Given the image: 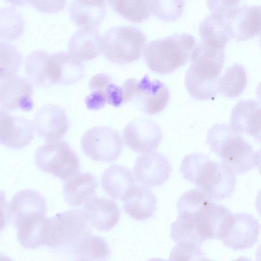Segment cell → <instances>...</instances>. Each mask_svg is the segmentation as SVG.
Masks as SVG:
<instances>
[{
	"label": "cell",
	"instance_id": "cell-1",
	"mask_svg": "<svg viewBox=\"0 0 261 261\" xmlns=\"http://www.w3.org/2000/svg\"><path fill=\"white\" fill-rule=\"evenodd\" d=\"M25 70L31 81L40 87L73 84L85 74L82 62L68 51L50 54L42 49L34 50L26 57Z\"/></svg>",
	"mask_w": 261,
	"mask_h": 261
},
{
	"label": "cell",
	"instance_id": "cell-2",
	"mask_svg": "<svg viewBox=\"0 0 261 261\" xmlns=\"http://www.w3.org/2000/svg\"><path fill=\"white\" fill-rule=\"evenodd\" d=\"M180 172L185 179L205 192L213 200L229 197L235 190V174L222 162L211 160L201 153L186 155Z\"/></svg>",
	"mask_w": 261,
	"mask_h": 261
},
{
	"label": "cell",
	"instance_id": "cell-3",
	"mask_svg": "<svg viewBox=\"0 0 261 261\" xmlns=\"http://www.w3.org/2000/svg\"><path fill=\"white\" fill-rule=\"evenodd\" d=\"M191 64L185 77V84L193 98L206 100L219 92V83L225 61L224 50L200 42L191 57Z\"/></svg>",
	"mask_w": 261,
	"mask_h": 261
},
{
	"label": "cell",
	"instance_id": "cell-4",
	"mask_svg": "<svg viewBox=\"0 0 261 261\" xmlns=\"http://www.w3.org/2000/svg\"><path fill=\"white\" fill-rule=\"evenodd\" d=\"M206 143L235 174L244 173L256 166L257 151L229 125H214L207 132Z\"/></svg>",
	"mask_w": 261,
	"mask_h": 261
},
{
	"label": "cell",
	"instance_id": "cell-5",
	"mask_svg": "<svg viewBox=\"0 0 261 261\" xmlns=\"http://www.w3.org/2000/svg\"><path fill=\"white\" fill-rule=\"evenodd\" d=\"M196 45L194 37L187 33L174 34L149 42L143 49L149 69L161 74H168L191 59Z\"/></svg>",
	"mask_w": 261,
	"mask_h": 261
},
{
	"label": "cell",
	"instance_id": "cell-6",
	"mask_svg": "<svg viewBox=\"0 0 261 261\" xmlns=\"http://www.w3.org/2000/svg\"><path fill=\"white\" fill-rule=\"evenodd\" d=\"M83 210H70L46 218L43 232V245L67 253L81 238L92 230Z\"/></svg>",
	"mask_w": 261,
	"mask_h": 261
},
{
	"label": "cell",
	"instance_id": "cell-7",
	"mask_svg": "<svg viewBox=\"0 0 261 261\" xmlns=\"http://www.w3.org/2000/svg\"><path fill=\"white\" fill-rule=\"evenodd\" d=\"M146 42V37L133 26L113 27L101 37V53L110 62L124 65L137 60Z\"/></svg>",
	"mask_w": 261,
	"mask_h": 261
},
{
	"label": "cell",
	"instance_id": "cell-8",
	"mask_svg": "<svg viewBox=\"0 0 261 261\" xmlns=\"http://www.w3.org/2000/svg\"><path fill=\"white\" fill-rule=\"evenodd\" d=\"M34 162L38 169L66 181L80 171L78 156L65 141L47 142L36 151Z\"/></svg>",
	"mask_w": 261,
	"mask_h": 261
},
{
	"label": "cell",
	"instance_id": "cell-9",
	"mask_svg": "<svg viewBox=\"0 0 261 261\" xmlns=\"http://www.w3.org/2000/svg\"><path fill=\"white\" fill-rule=\"evenodd\" d=\"M124 103L134 101L144 113L150 115L162 111L170 97L168 88L158 80H151L147 75L139 81L130 78L122 86Z\"/></svg>",
	"mask_w": 261,
	"mask_h": 261
},
{
	"label": "cell",
	"instance_id": "cell-10",
	"mask_svg": "<svg viewBox=\"0 0 261 261\" xmlns=\"http://www.w3.org/2000/svg\"><path fill=\"white\" fill-rule=\"evenodd\" d=\"M81 147L85 154L91 160L110 162L120 156L123 142L117 130L107 126H96L84 134Z\"/></svg>",
	"mask_w": 261,
	"mask_h": 261
},
{
	"label": "cell",
	"instance_id": "cell-11",
	"mask_svg": "<svg viewBox=\"0 0 261 261\" xmlns=\"http://www.w3.org/2000/svg\"><path fill=\"white\" fill-rule=\"evenodd\" d=\"M261 225L253 215L245 213H230L226 217L220 240L227 247L243 250L257 242Z\"/></svg>",
	"mask_w": 261,
	"mask_h": 261
},
{
	"label": "cell",
	"instance_id": "cell-12",
	"mask_svg": "<svg viewBox=\"0 0 261 261\" xmlns=\"http://www.w3.org/2000/svg\"><path fill=\"white\" fill-rule=\"evenodd\" d=\"M123 138L126 145L133 150L145 153L156 150L162 140V133L154 121L138 118L126 125Z\"/></svg>",
	"mask_w": 261,
	"mask_h": 261
},
{
	"label": "cell",
	"instance_id": "cell-13",
	"mask_svg": "<svg viewBox=\"0 0 261 261\" xmlns=\"http://www.w3.org/2000/svg\"><path fill=\"white\" fill-rule=\"evenodd\" d=\"M171 172L168 159L162 153L154 151L139 155L133 168L135 179L148 187L163 185L169 179Z\"/></svg>",
	"mask_w": 261,
	"mask_h": 261
},
{
	"label": "cell",
	"instance_id": "cell-14",
	"mask_svg": "<svg viewBox=\"0 0 261 261\" xmlns=\"http://www.w3.org/2000/svg\"><path fill=\"white\" fill-rule=\"evenodd\" d=\"M33 123L38 135L46 142L60 140L69 128L65 111L53 104L41 107L36 112Z\"/></svg>",
	"mask_w": 261,
	"mask_h": 261
},
{
	"label": "cell",
	"instance_id": "cell-15",
	"mask_svg": "<svg viewBox=\"0 0 261 261\" xmlns=\"http://www.w3.org/2000/svg\"><path fill=\"white\" fill-rule=\"evenodd\" d=\"M28 80L18 76L1 81V110L29 112L34 108L33 88Z\"/></svg>",
	"mask_w": 261,
	"mask_h": 261
},
{
	"label": "cell",
	"instance_id": "cell-16",
	"mask_svg": "<svg viewBox=\"0 0 261 261\" xmlns=\"http://www.w3.org/2000/svg\"><path fill=\"white\" fill-rule=\"evenodd\" d=\"M1 143L8 148L21 149L34 137L33 123L22 117L12 116L1 110Z\"/></svg>",
	"mask_w": 261,
	"mask_h": 261
},
{
	"label": "cell",
	"instance_id": "cell-17",
	"mask_svg": "<svg viewBox=\"0 0 261 261\" xmlns=\"http://www.w3.org/2000/svg\"><path fill=\"white\" fill-rule=\"evenodd\" d=\"M226 18L232 38L237 41H246L261 33V6L237 7Z\"/></svg>",
	"mask_w": 261,
	"mask_h": 261
},
{
	"label": "cell",
	"instance_id": "cell-18",
	"mask_svg": "<svg viewBox=\"0 0 261 261\" xmlns=\"http://www.w3.org/2000/svg\"><path fill=\"white\" fill-rule=\"evenodd\" d=\"M229 125L261 143V104L252 99L240 100L231 111Z\"/></svg>",
	"mask_w": 261,
	"mask_h": 261
},
{
	"label": "cell",
	"instance_id": "cell-19",
	"mask_svg": "<svg viewBox=\"0 0 261 261\" xmlns=\"http://www.w3.org/2000/svg\"><path fill=\"white\" fill-rule=\"evenodd\" d=\"M5 215L9 220L37 216H45L47 203L45 197L38 191L31 189L19 191L6 205Z\"/></svg>",
	"mask_w": 261,
	"mask_h": 261
},
{
	"label": "cell",
	"instance_id": "cell-20",
	"mask_svg": "<svg viewBox=\"0 0 261 261\" xmlns=\"http://www.w3.org/2000/svg\"><path fill=\"white\" fill-rule=\"evenodd\" d=\"M230 213L225 206L212 200L192 214L197 231L203 241L220 240L225 220Z\"/></svg>",
	"mask_w": 261,
	"mask_h": 261
},
{
	"label": "cell",
	"instance_id": "cell-21",
	"mask_svg": "<svg viewBox=\"0 0 261 261\" xmlns=\"http://www.w3.org/2000/svg\"><path fill=\"white\" fill-rule=\"evenodd\" d=\"M90 225L99 231H109L118 222L120 210L113 200L103 197L93 196L84 204Z\"/></svg>",
	"mask_w": 261,
	"mask_h": 261
},
{
	"label": "cell",
	"instance_id": "cell-22",
	"mask_svg": "<svg viewBox=\"0 0 261 261\" xmlns=\"http://www.w3.org/2000/svg\"><path fill=\"white\" fill-rule=\"evenodd\" d=\"M68 11L80 29L97 30L107 12L106 0H72Z\"/></svg>",
	"mask_w": 261,
	"mask_h": 261
},
{
	"label": "cell",
	"instance_id": "cell-23",
	"mask_svg": "<svg viewBox=\"0 0 261 261\" xmlns=\"http://www.w3.org/2000/svg\"><path fill=\"white\" fill-rule=\"evenodd\" d=\"M122 201L125 213L138 221L152 217L156 208L155 195L149 187L143 185H135Z\"/></svg>",
	"mask_w": 261,
	"mask_h": 261
},
{
	"label": "cell",
	"instance_id": "cell-24",
	"mask_svg": "<svg viewBox=\"0 0 261 261\" xmlns=\"http://www.w3.org/2000/svg\"><path fill=\"white\" fill-rule=\"evenodd\" d=\"M101 182L103 190L110 197L121 200L136 185L132 171L118 164L112 165L105 170Z\"/></svg>",
	"mask_w": 261,
	"mask_h": 261
},
{
	"label": "cell",
	"instance_id": "cell-25",
	"mask_svg": "<svg viewBox=\"0 0 261 261\" xmlns=\"http://www.w3.org/2000/svg\"><path fill=\"white\" fill-rule=\"evenodd\" d=\"M68 47L79 61L92 60L101 53V37L97 30L79 28L70 37Z\"/></svg>",
	"mask_w": 261,
	"mask_h": 261
},
{
	"label": "cell",
	"instance_id": "cell-26",
	"mask_svg": "<svg viewBox=\"0 0 261 261\" xmlns=\"http://www.w3.org/2000/svg\"><path fill=\"white\" fill-rule=\"evenodd\" d=\"M97 186L95 176L91 172L78 173L66 180L62 194L66 202L80 206L94 196Z\"/></svg>",
	"mask_w": 261,
	"mask_h": 261
},
{
	"label": "cell",
	"instance_id": "cell-27",
	"mask_svg": "<svg viewBox=\"0 0 261 261\" xmlns=\"http://www.w3.org/2000/svg\"><path fill=\"white\" fill-rule=\"evenodd\" d=\"M199 34L201 42L225 50L231 37V31L226 17L211 14L200 23Z\"/></svg>",
	"mask_w": 261,
	"mask_h": 261
},
{
	"label": "cell",
	"instance_id": "cell-28",
	"mask_svg": "<svg viewBox=\"0 0 261 261\" xmlns=\"http://www.w3.org/2000/svg\"><path fill=\"white\" fill-rule=\"evenodd\" d=\"M74 260H106L110 248L102 237L88 233L81 238L67 252Z\"/></svg>",
	"mask_w": 261,
	"mask_h": 261
},
{
	"label": "cell",
	"instance_id": "cell-29",
	"mask_svg": "<svg viewBox=\"0 0 261 261\" xmlns=\"http://www.w3.org/2000/svg\"><path fill=\"white\" fill-rule=\"evenodd\" d=\"M46 217L40 216L13 221L19 244L24 248L35 249L43 245V232Z\"/></svg>",
	"mask_w": 261,
	"mask_h": 261
},
{
	"label": "cell",
	"instance_id": "cell-30",
	"mask_svg": "<svg viewBox=\"0 0 261 261\" xmlns=\"http://www.w3.org/2000/svg\"><path fill=\"white\" fill-rule=\"evenodd\" d=\"M247 81L244 67L238 63H234L228 67L223 76L220 78L219 92L227 97H237L243 92Z\"/></svg>",
	"mask_w": 261,
	"mask_h": 261
},
{
	"label": "cell",
	"instance_id": "cell-31",
	"mask_svg": "<svg viewBox=\"0 0 261 261\" xmlns=\"http://www.w3.org/2000/svg\"><path fill=\"white\" fill-rule=\"evenodd\" d=\"M113 10L123 18L139 23L150 15L149 0H108Z\"/></svg>",
	"mask_w": 261,
	"mask_h": 261
},
{
	"label": "cell",
	"instance_id": "cell-32",
	"mask_svg": "<svg viewBox=\"0 0 261 261\" xmlns=\"http://www.w3.org/2000/svg\"><path fill=\"white\" fill-rule=\"evenodd\" d=\"M1 81L16 76L22 63V56L17 48L7 42H1Z\"/></svg>",
	"mask_w": 261,
	"mask_h": 261
},
{
	"label": "cell",
	"instance_id": "cell-33",
	"mask_svg": "<svg viewBox=\"0 0 261 261\" xmlns=\"http://www.w3.org/2000/svg\"><path fill=\"white\" fill-rule=\"evenodd\" d=\"M149 2L152 14L166 22L176 20L184 10V0H149Z\"/></svg>",
	"mask_w": 261,
	"mask_h": 261
},
{
	"label": "cell",
	"instance_id": "cell-34",
	"mask_svg": "<svg viewBox=\"0 0 261 261\" xmlns=\"http://www.w3.org/2000/svg\"><path fill=\"white\" fill-rule=\"evenodd\" d=\"M14 8L1 9L4 18V27L1 28V38L6 41H12L20 37L23 32V21L20 14Z\"/></svg>",
	"mask_w": 261,
	"mask_h": 261
},
{
	"label": "cell",
	"instance_id": "cell-35",
	"mask_svg": "<svg viewBox=\"0 0 261 261\" xmlns=\"http://www.w3.org/2000/svg\"><path fill=\"white\" fill-rule=\"evenodd\" d=\"M213 200L203 190L197 188L184 193L177 203L178 214L186 213L191 214L196 213L201 207Z\"/></svg>",
	"mask_w": 261,
	"mask_h": 261
},
{
	"label": "cell",
	"instance_id": "cell-36",
	"mask_svg": "<svg viewBox=\"0 0 261 261\" xmlns=\"http://www.w3.org/2000/svg\"><path fill=\"white\" fill-rule=\"evenodd\" d=\"M201 243L193 242H180L172 249L169 260H205V254L201 248Z\"/></svg>",
	"mask_w": 261,
	"mask_h": 261
},
{
	"label": "cell",
	"instance_id": "cell-37",
	"mask_svg": "<svg viewBox=\"0 0 261 261\" xmlns=\"http://www.w3.org/2000/svg\"><path fill=\"white\" fill-rule=\"evenodd\" d=\"M240 0H207V4L211 14L226 17L237 7Z\"/></svg>",
	"mask_w": 261,
	"mask_h": 261
},
{
	"label": "cell",
	"instance_id": "cell-38",
	"mask_svg": "<svg viewBox=\"0 0 261 261\" xmlns=\"http://www.w3.org/2000/svg\"><path fill=\"white\" fill-rule=\"evenodd\" d=\"M67 0H31V4L40 12L56 13L64 9Z\"/></svg>",
	"mask_w": 261,
	"mask_h": 261
},
{
	"label": "cell",
	"instance_id": "cell-39",
	"mask_svg": "<svg viewBox=\"0 0 261 261\" xmlns=\"http://www.w3.org/2000/svg\"><path fill=\"white\" fill-rule=\"evenodd\" d=\"M105 92L108 104L119 107L124 103L122 87L112 82L105 88Z\"/></svg>",
	"mask_w": 261,
	"mask_h": 261
},
{
	"label": "cell",
	"instance_id": "cell-40",
	"mask_svg": "<svg viewBox=\"0 0 261 261\" xmlns=\"http://www.w3.org/2000/svg\"><path fill=\"white\" fill-rule=\"evenodd\" d=\"M105 90V89L92 91L85 97V103L88 109L96 111L105 107L107 103Z\"/></svg>",
	"mask_w": 261,
	"mask_h": 261
},
{
	"label": "cell",
	"instance_id": "cell-41",
	"mask_svg": "<svg viewBox=\"0 0 261 261\" xmlns=\"http://www.w3.org/2000/svg\"><path fill=\"white\" fill-rule=\"evenodd\" d=\"M112 82V79L109 75L105 73H99L91 78L89 83V87L92 91L102 90Z\"/></svg>",
	"mask_w": 261,
	"mask_h": 261
},
{
	"label": "cell",
	"instance_id": "cell-42",
	"mask_svg": "<svg viewBox=\"0 0 261 261\" xmlns=\"http://www.w3.org/2000/svg\"><path fill=\"white\" fill-rule=\"evenodd\" d=\"M9 4L14 7H23L31 3V0H5Z\"/></svg>",
	"mask_w": 261,
	"mask_h": 261
},
{
	"label": "cell",
	"instance_id": "cell-43",
	"mask_svg": "<svg viewBox=\"0 0 261 261\" xmlns=\"http://www.w3.org/2000/svg\"><path fill=\"white\" fill-rule=\"evenodd\" d=\"M255 207L261 216V190L258 192L256 197Z\"/></svg>",
	"mask_w": 261,
	"mask_h": 261
},
{
	"label": "cell",
	"instance_id": "cell-44",
	"mask_svg": "<svg viewBox=\"0 0 261 261\" xmlns=\"http://www.w3.org/2000/svg\"><path fill=\"white\" fill-rule=\"evenodd\" d=\"M256 166L257 167L258 171L261 174V148L257 151V162Z\"/></svg>",
	"mask_w": 261,
	"mask_h": 261
},
{
	"label": "cell",
	"instance_id": "cell-45",
	"mask_svg": "<svg viewBox=\"0 0 261 261\" xmlns=\"http://www.w3.org/2000/svg\"><path fill=\"white\" fill-rule=\"evenodd\" d=\"M256 94L257 95V99L259 103L261 104V82L259 83L257 87L256 90Z\"/></svg>",
	"mask_w": 261,
	"mask_h": 261
},
{
	"label": "cell",
	"instance_id": "cell-46",
	"mask_svg": "<svg viewBox=\"0 0 261 261\" xmlns=\"http://www.w3.org/2000/svg\"><path fill=\"white\" fill-rule=\"evenodd\" d=\"M256 258L257 260H261V244L259 245L256 250Z\"/></svg>",
	"mask_w": 261,
	"mask_h": 261
},
{
	"label": "cell",
	"instance_id": "cell-47",
	"mask_svg": "<svg viewBox=\"0 0 261 261\" xmlns=\"http://www.w3.org/2000/svg\"><path fill=\"white\" fill-rule=\"evenodd\" d=\"M259 42H260V48H261V33H260V35Z\"/></svg>",
	"mask_w": 261,
	"mask_h": 261
}]
</instances>
